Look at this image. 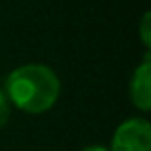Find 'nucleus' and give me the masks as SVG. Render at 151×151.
Returning <instances> with one entry per match:
<instances>
[{"label":"nucleus","instance_id":"1","mask_svg":"<svg viewBox=\"0 0 151 151\" xmlns=\"http://www.w3.org/2000/svg\"><path fill=\"white\" fill-rule=\"evenodd\" d=\"M6 96L17 109L31 115L46 113L61 94V82L54 69L42 63H27L6 78Z\"/></svg>","mask_w":151,"mask_h":151},{"label":"nucleus","instance_id":"4","mask_svg":"<svg viewBox=\"0 0 151 151\" xmlns=\"http://www.w3.org/2000/svg\"><path fill=\"white\" fill-rule=\"evenodd\" d=\"M149 21H151V12H145L144 17H142V23H140V37H142V42H144L145 48H149V44H151V27H149Z\"/></svg>","mask_w":151,"mask_h":151},{"label":"nucleus","instance_id":"3","mask_svg":"<svg viewBox=\"0 0 151 151\" xmlns=\"http://www.w3.org/2000/svg\"><path fill=\"white\" fill-rule=\"evenodd\" d=\"M130 100L142 111H151V63L149 55L136 67L130 81Z\"/></svg>","mask_w":151,"mask_h":151},{"label":"nucleus","instance_id":"5","mask_svg":"<svg viewBox=\"0 0 151 151\" xmlns=\"http://www.w3.org/2000/svg\"><path fill=\"white\" fill-rule=\"evenodd\" d=\"M10 113H12V103H10V100H8L6 92H4V90H0V128H2V126L8 122Z\"/></svg>","mask_w":151,"mask_h":151},{"label":"nucleus","instance_id":"2","mask_svg":"<svg viewBox=\"0 0 151 151\" xmlns=\"http://www.w3.org/2000/svg\"><path fill=\"white\" fill-rule=\"evenodd\" d=\"M109 151H151V124L142 117L126 119L117 126Z\"/></svg>","mask_w":151,"mask_h":151},{"label":"nucleus","instance_id":"6","mask_svg":"<svg viewBox=\"0 0 151 151\" xmlns=\"http://www.w3.org/2000/svg\"><path fill=\"white\" fill-rule=\"evenodd\" d=\"M82 151H109V149L103 147V145H88V147H84Z\"/></svg>","mask_w":151,"mask_h":151}]
</instances>
